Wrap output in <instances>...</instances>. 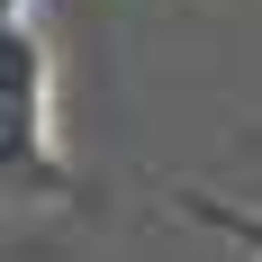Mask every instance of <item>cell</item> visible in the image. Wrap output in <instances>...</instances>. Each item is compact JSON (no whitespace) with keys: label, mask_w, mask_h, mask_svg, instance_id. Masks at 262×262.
Instances as JSON below:
<instances>
[{"label":"cell","mask_w":262,"mask_h":262,"mask_svg":"<svg viewBox=\"0 0 262 262\" xmlns=\"http://www.w3.org/2000/svg\"><path fill=\"white\" fill-rule=\"evenodd\" d=\"M0 172H9V190H63L54 91H46V36H36L27 18L0 27Z\"/></svg>","instance_id":"6da1fadb"}]
</instances>
